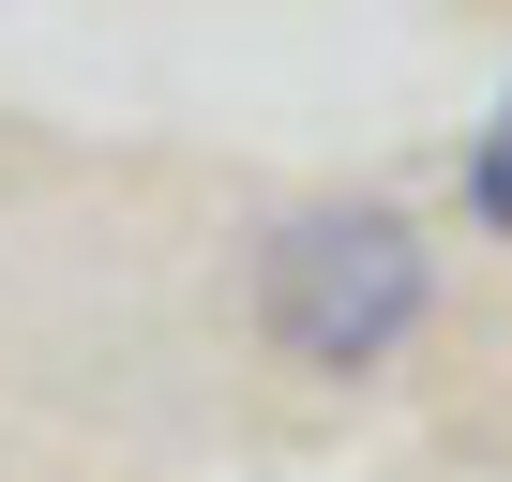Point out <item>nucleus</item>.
Here are the masks:
<instances>
[{"label": "nucleus", "mask_w": 512, "mask_h": 482, "mask_svg": "<svg viewBox=\"0 0 512 482\" xmlns=\"http://www.w3.org/2000/svg\"><path fill=\"white\" fill-rule=\"evenodd\" d=\"M422 241L392 226V211H302L287 241H272V272H256V317H272V347L287 362H392L407 347V317H422Z\"/></svg>", "instance_id": "obj_1"}, {"label": "nucleus", "mask_w": 512, "mask_h": 482, "mask_svg": "<svg viewBox=\"0 0 512 482\" xmlns=\"http://www.w3.org/2000/svg\"><path fill=\"white\" fill-rule=\"evenodd\" d=\"M467 211H482V226L512 241V91H497V121L467 136Z\"/></svg>", "instance_id": "obj_2"}]
</instances>
